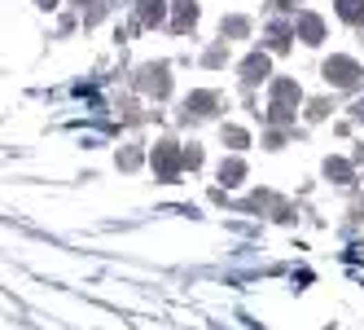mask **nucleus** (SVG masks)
<instances>
[{
  "instance_id": "f257e3e1",
  "label": "nucleus",
  "mask_w": 364,
  "mask_h": 330,
  "mask_svg": "<svg viewBox=\"0 0 364 330\" xmlns=\"http://www.w3.org/2000/svg\"><path fill=\"white\" fill-rule=\"evenodd\" d=\"M338 14H343L347 22H360L364 18V0H338Z\"/></svg>"
},
{
  "instance_id": "f03ea898",
  "label": "nucleus",
  "mask_w": 364,
  "mask_h": 330,
  "mask_svg": "<svg viewBox=\"0 0 364 330\" xmlns=\"http://www.w3.org/2000/svg\"><path fill=\"white\" fill-rule=\"evenodd\" d=\"M330 70H334V79H338V84H351V79H356V75H351V70H356L351 62H334Z\"/></svg>"
}]
</instances>
